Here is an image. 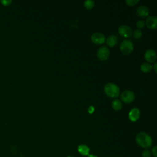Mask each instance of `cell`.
<instances>
[{"label": "cell", "instance_id": "23", "mask_svg": "<svg viewBox=\"0 0 157 157\" xmlns=\"http://www.w3.org/2000/svg\"><path fill=\"white\" fill-rule=\"evenodd\" d=\"M93 111H94V107H93V106H90V108L88 109V112H89L90 113H91Z\"/></svg>", "mask_w": 157, "mask_h": 157}, {"label": "cell", "instance_id": "6", "mask_svg": "<svg viewBox=\"0 0 157 157\" xmlns=\"http://www.w3.org/2000/svg\"><path fill=\"white\" fill-rule=\"evenodd\" d=\"M118 32L120 35L125 37H128L132 36V30L131 28L126 25H122L118 28Z\"/></svg>", "mask_w": 157, "mask_h": 157}, {"label": "cell", "instance_id": "8", "mask_svg": "<svg viewBox=\"0 0 157 157\" xmlns=\"http://www.w3.org/2000/svg\"><path fill=\"white\" fill-rule=\"evenodd\" d=\"M145 25L150 29H156L157 28V18L155 16H150L146 20Z\"/></svg>", "mask_w": 157, "mask_h": 157}, {"label": "cell", "instance_id": "12", "mask_svg": "<svg viewBox=\"0 0 157 157\" xmlns=\"http://www.w3.org/2000/svg\"><path fill=\"white\" fill-rule=\"evenodd\" d=\"M78 151H79V153L82 155H89V152H90V148L89 147L84 144H82L80 145L78 147Z\"/></svg>", "mask_w": 157, "mask_h": 157}, {"label": "cell", "instance_id": "17", "mask_svg": "<svg viewBox=\"0 0 157 157\" xmlns=\"http://www.w3.org/2000/svg\"><path fill=\"white\" fill-rule=\"evenodd\" d=\"M142 32L140 29H136L133 32V36L136 39L140 38L142 36Z\"/></svg>", "mask_w": 157, "mask_h": 157}, {"label": "cell", "instance_id": "21", "mask_svg": "<svg viewBox=\"0 0 157 157\" xmlns=\"http://www.w3.org/2000/svg\"><path fill=\"white\" fill-rule=\"evenodd\" d=\"M152 154L155 157H157V147H156V145H155L153 147Z\"/></svg>", "mask_w": 157, "mask_h": 157}, {"label": "cell", "instance_id": "1", "mask_svg": "<svg viewBox=\"0 0 157 157\" xmlns=\"http://www.w3.org/2000/svg\"><path fill=\"white\" fill-rule=\"evenodd\" d=\"M136 140L137 144L144 148H150L152 144L151 137L146 132H140L136 136Z\"/></svg>", "mask_w": 157, "mask_h": 157}, {"label": "cell", "instance_id": "3", "mask_svg": "<svg viewBox=\"0 0 157 157\" xmlns=\"http://www.w3.org/2000/svg\"><path fill=\"white\" fill-rule=\"evenodd\" d=\"M120 47V50L123 55H129L133 50L134 44L131 40L125 39L121 42Z\"/></svg>", "mask_w": 157, "mask_h": 157}, {"label": "cell", "instance_id": "19", "mask_svg": "<svg viewBox=\"0 0 157 157\" xmlns=\"http://www.w3.org/2000/svg\"><path fill=\"white\" fill-rule=\"evenodd\" d=\"M142 156L143 157H151L150 151L147 149L144 150L142 152Z\"/></svg>", "mask_w": 157, "mask_h": 157}, {"label": "cell", "instance_id": "18", "mask_svg": "<svg viewBox=\"0 0 157 157\" xmlns=\"http://www.w3.org/2000/svg\"><path fill=\"white\" fill-rule=\"evenodd\" d=\"M126 2L129 6H134L139 2V0H126Z\"/></svg>", "mask_w": 157, "mask_h": 157}, {"label": "cell", "instance_id": "13", "mask_svg": "<svg viewBox=\"0 0 157 157\" xmlns=\"http://www.w3.org/2000/svg\"><path fill=\"white\" fill-rule=\"evenodd\" d=\"M117 41H118L117 37V36H115V35H111V36H109V37H107V39H106L107 44L109 46H110V47L115 46V45L117 44Z\"/></svg>", "mask_w": 157, "mask_h": 157}, {"label": "cell", "instance_id": "4", "mask_svg": "<svg viewBox=\"0 0 157 157\" xmlns=\"http://www.w3.org/2000/svg\"><path fill=\"white\" fill-rule=\"evenodd\" d=\"M122 101L125 103H130L135 99V94L131 90H125L121 94Z\"/></svg>", "mask_w": 157, "mask_h": 157}, {"label": "cell", "instance_id": "25", "mask_svg": "<svg viewBox=\"0 0 157 157\" xmlns=\"http://www.w3.org/2000/svg\"><path fill=\"white\" fill-rule=\"evenodd\" d=\"M88 157H97V156H95V155H89Z\"/></svg>", "mask_w": 157, "mask_h": 157}, {"label": "cell", "instance_id": "16", "mask_svg": "<svg viewBox=\"0 0 157 157\" xmlns=\"http://www.w3.org/2000/svg\"><path fill=\"white\" fill-rule=\"evenodd\" d=\"M84 6L87 9H91L94 7V2L92 0H86L84 2Z\"/></svg>", "mask_w": 157, "mask_h": 157}, {"label": "cell", "instance_id": "14", "mask_svg": "<svg viewBox=\"0 0 157 157\" xmlns=\"http://www.w3.org/2000/svg\"><path fill=\"white\" fill-rule=\"evenodd\" d=\"M112 107L114 110H119L122 107V103L119 99H115L112 102Z\"/></svg>", "mask_w": 157, "mask_h": 157}, {"label": "cell", "instance_id": "5", "mask_svg": "<svg viewBox=\"0 0 157 157\" xmlns=\"http://www.w3.org/2000/svg\"><path fill=\"white\" fill-rule=\"evenodd\" d=\"M110 55V50L106 46L100 47L97 52V56L101 60H106Z\"/></svg>", "mask_w": 157, "mask_h": 157}, {"label": "cell", "instance_id": "2", "mask_svg": "<svg viewBox=\"0 0 157 157\" xmlns=\"http://www.w3.org/2000/svg\"><path fill=\"white\" fill-rule=\"evenodd\" d=\"M104 91L105 94L110 98H117L120 94L118 86L113 83H108L104 86Z\"/></svg>", "mask_w": 157, "mask_h": 157}, {"label": "cell", "instance_id": "20", "mask_svg": "<svg viewBox=\"0 0 157 157\" xmlns=\"http://www.w3.org/2000/svg\"><path fill=\"white\" fill-rule=\"evenodd\" d=\"M136 25L139 28H142L144 27L145 26V23L143 20H139L137 23H136Z\"/></svg>", "mask_w": 157, "mask_h": 157}, {"label": "cell", "instance_id": "9", "mask_svg": "<svg viewBox=\"0 0 157 157\" xmlns=\"http://www.w3.org/2000/svg\"><path fill=\"white\" fill-rule=\"evenodd\" d=\"M145 58L149 63H153L156 59V54L153 49H148L145 53Z\"/></svg>", "mask_w": 157, "mask_h": 157}, {"label": "cell", "instance_id": "11", "mask_svg": "<svg viewBox=\"0 0 157 157\" xmlns=\"http://www.w3.org/2000/svg\"><path fill=\"white\" fill-rule=\"evenodd\" d=\"M137 13L140 17H145L149 14V10L145 6H140L137 8Z\"/></svg>", "mask_w": 157, "mask_h": 157}, {"label": "cell", "instance_id": "7", "mask_svg": "<svg viewBox=\"0 0 157 157\" xmlns=\"http://www.w3.org/2000/svg\"><path fill=\"white\" fill-rule=\"evenodd\" d=\"M91 39L95 44H102L105 40V36L101 33H95L91 35Z\"/></svg>", "mask_w": 157, "mask_h": 157}, {"label": "cell", "instance_id": "22", "mask_svg": "<svg viewBox=\"0 0 157 157\" xmlns=\"http://www.w3.org/2000/svg\"><path fill=\"white\" fill-rule=\"evenodd\" d=\"M1 2L4 5V6H7V5H9L11 2H12V1L11 0H2L1 1Z\"/></svg>", "mask_w": 157, "mask_h": 157}, {"label": "cell", "instance_id": "24", "mask_svg": "<svg viewBox=\"0 0 157 157\" xmlns=\"http://www.w3.org/2000/svg\"><path fill=\"white\" fill-rule=\"evenodd\" d=\"M153 69L155 70V72L156 73V63H155L154 66H153Z\"/></svg>", "mask_w": 157, "mask_h": 157}, {"label": "cell", "instance_id": "15", "mask_svg": "<svg viewBox=\"0 0 157 157\" xmlns=\"http://www.w3.org/2000/svg\"><path fill=\"white\" fill-rule=\"evenodd\" d=\"M152 66L147 63H144L140 66V70L145 73L149 72L152 69Z\"/></svg>", "mask_w": 157, "mask_h": 157}, {"label": "cell", "instance_id": "10", "mask_svg": "<svg viewBox=\"0 0 157 157\" xmlns=\"http://www.w3.org/2000/svg\"><path fill=\"white\" fill-rule=\"evenodd\" d=\"M140 117V111L137 108H134L129 113V118L132 121H137Z\"/></svg>", "mask_w": 157, "mask_h": 157}]
</instances>
